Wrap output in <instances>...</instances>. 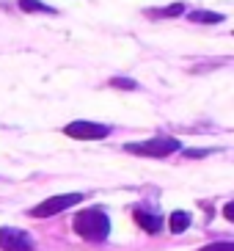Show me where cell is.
<instances>
[{
  "mask_svg": "<svg viewBox=\"0 0 234 251\" xmlns=\"http://www.w3.org/2000/svg\"><path fill=\"white\" fill-rule=\"evenodd\" d=\"M72 229L88 243H105L110 237V218L105 207H86L80 213H74Z\"/></svg>",
  "mask_w": 234,
  "mask_h": 251,
  "instance_id": "1",
  "label": "cell"
},
{
  "mask_svg": "<svg viewBox=\"0 0 234 251\" xmlns=\"http://www.w3.org/2000/svg\"><path fill=\"white\" fill-rule=\"evenodd\" d=\"M182 144L179 138L174 135H154L149 141H132V144H124L121 152H130V155H138V157H168L174 152H179Z\"/></svg>",
  "mask_w": 234,
  "mask_h": 251,
  "instance_id": "2",
  "label": "cell"
},
{
  "mask_svg": "<svg viewBox=\"0 0 234 251\" xmlns=\"http://www.w3.org/2000/svg\"><path fill=\"white\" fill-rule=\"evenodd\" d=\"M83 199H86V193H61V196H50V199H44L42 204L30 207L28 215L30 218H52V215L64 213V210L77 207Z\"/></svg>",
  "mask_w": 234,
  "mask_h": 251,
  "instance_id": "3",
  "label": "cell"
},
{
  "mask_svg": "<svg viewBox=\"0 0 234 251\" xmlns=\"http://www.w3.org/2000/svg\"><path fill=\"white\" fill-rule=\"evenodd\" d=\"M64 135L74 141H102L110 135V127L99 125V122H88V119H77L64 127Z\"/></svg>",
  "mask_w": 234,
  "mask_h": 251,
  "instance_id": "4",
  "label": "cell"
},
{
  "mask_svg": "<svg viewBox=\"0 0 234 251\" xmlns=\"http://www.w3.org/2000/svg\"><path fill=\"white\" fill-rule=\"evenodd\" d=\"M33 237L20 226H0V251H33Z\"/></svg>",
  "mask_w": 234,
  "mask_h": 251,
  "instance_id": "5",
  "label": "cell"
},
{
  "mask_svg": "<svg viewBox=\"0 0 234 251\" xmlns=\"http://www.w3.org/2000/svg\"><path fill=\"white\" fill-rule=\"evenodd\" d=\"M132 215H135V224H138L143 232H149V235H157V232L165 226V218H163V215L149 213V210H143V207H135Z\"/></svg>",
  "mask_w": 234,
  "mask_h": 251,
  "instance_id": "6",
  "label": "cell"
},
{
  "mask_svg": "<svg viewBox=\"0 0 234 251\" xmlns=\"http://www.w3.org/2000/svg\"><path fill=\"white\" fill-rule=\"evenodd\" d=\"M185 11H187L185 3H171V6H163V8H149L146 17H152V20H168V17H182Z\"/></svg>",
  "mask_w": 234,
  "mask_h": 251,
  "instance_id": "7",
  "label": "cell"
},
{
  "mask_svg": "<svg viewBox=\"0 0 234 251\" xmlns=\"http://www.w3.org/2000/svg\"><path fill=\"white\" fill-rule=\"evenodd\" d=\"M168 229L174 235H182L185 229H190V213H185V210H174L168 215Z\"/></svg>",
  "mask_w": 234,
  "mask_h": 251,
  "instance_id": "8",
  "label": "cell"
},
{
  "mask_svg": "<svg viewBox=\"0 0 234 251\" xmlns=\"http://www.w3.org/2000/svg\"><path fill=\"white\" fill-rule=\"evenodd\" d=\"M17 6L25 11V14H58V8H52V6H47L44 0H17Z\"/></svg>",
  "mask_w": 234,
  "mask_h": 251,
  "instance_id": "9",
  "label": "cell"
},
{
  "mask_svg": "<svg viewBox=\"0 0 234 251\" xmlns=\"http://www.w3.org/2000/svg\"><path fill=\"white\" fill-rule=\"evenodd\" d=\"M187 20H193V23H201V25H220L226 17L218 14V11H187Z\"/></svg>",
  "mask_w": 234,
  "mask_h": 251,
  "instance_id": "10",
  "label": "cell"
},
{
  "mask_svg": "<svg viewBox=\"0 0 234 251\" xmlns=\"http://www.w3.org/2000/svg\"><path fill=\"white\" fill-rule=\"evenodd\" d=\"M110 86H113V89H124V91L138 89V83L132 80V77H110Z\"/></svg>",
  "mask_w": 234,
  "mask_h": 251,
  "instance_id": "11",
  "label": "cell"
},
{
  "mask_svg": "<svg viewBox=\"0 0 234 251\" xmlns=\"http://www.w3.org/2000/svg\"><path fill=\"white\" fill-rule=\"evenodd\" d=\"M198 251H234V243L232 240H218V243H210V246H204V249H198Z\"/></svg>",
  "mask_w": 234,
  "mask_h": 251,
  "instance_id": "12",
  "label": "cell"
},
{
  "mask_svg": "<svg viewBox=\"0 0 234 251\" xmlns=\"http://www.w3.org/2000/svg\"><path fill=\"white\" fill-rule=\"evenodd\" d=\"M210 152H212V149H187V152H185V157H207Z\"/></svg>",
  "mask_w": 234,
  "mask_h": 251,
  "instance_id": "13",
  "label": "cell"
},
{
  "mask_svg": "<svg viewBox=\"0 0 234 251\" xmlns=\"http://www.w3.org/2000/svg\"><path fill=\"white\" fill-rule=\"evenodd\" d=\"M223 218H226V221H234V201H226V204H223Z\"/></svg>",
  "mask_w": 234,
  "mask_h": 251,
  "instance_id": "14",
  "label": "cell"
}]
</instances>
